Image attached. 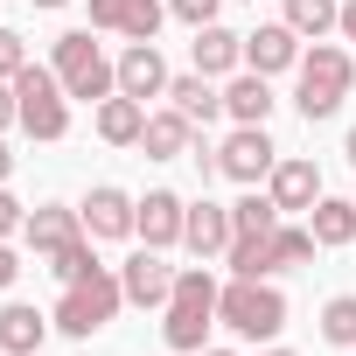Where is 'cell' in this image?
<instances>
[{"label":"cell","instance_id":"3","mask_svg":"<svg viewBox=\"0 0 356 356\" xmlns=\"http://www.w3.org/2000/svg\"><path fill=\"white\" fill-rule=\"evenodd\" d=\"M119 307H126L119 273H112V266H91L84 280H70V286H63V300H56V314H49V321H56L63 335H77V342H84V335H98Z\"/></svg>","mask_w":356,"mask_h":356},{"label":"cell","instance_id":"12","mask_svg":"<svg viewBox=\"0 0 356 356\" xmlns=\"http://www.w3.org/2000/svg\"><path fill=\"white\" fill-rule=\"evenodd\" d=\"M161 22H168L161 0H91V29H112L126 42H154Z\"/></svg>","mask_w":356,"mask_h":356},{"label":"cell","instance_id":"39","mask_svg":"<svg viewBox=\"0 0 356 356\" xmlns=\"http://www.w3.org/2000/svg\"><path fill=\"white\" fill-rule=\"evenodd\" d=\"M266 356H293V349H266Z\"/></svg>","mask_w":356,"mask_h":356},{"label":"cell","instance_id":"27","mask_svg":"<svg viewBox=\"0 0 356 356\" xmlns=\"http://www.w3.org/2000/svg\"><path fill=\"white\" fill-rule=\"evenodd\" d=\"M321 342H335V349H356V293H335V300L321 307Z\"/></svg>","mask_w":356,"mask_h":356},{"label":"cell","instance_id":"13","mask_svg":"<svg viewBox=\"0 0 356 356\" xmlns=\"http://www.w3.org/2000/svg\"><path fill=\"white\" fill-rule=\"evenodd\" d=\"M293 63H300V35H293L286 22H259V29L245 35V70L280 77V70H293Z\"/></svg>","mask_w":356,"mask_h":356},{"label":"cell","instance_id":"7","mask_svg":"<svg viewBox=\"0 0 356 356\" xmlns=\"http://www.w3.org/2000/svg\"><path fill=\"white\" fill-rule=\"evenodd\" d=\"M273 168H280V147L266 140V126H238L217 147V175H231V182H245V189H259Z\"/></svg>","mask_w":356,"mask_h":356},{"label":"cell","instance_id":"18","mask_svg":"<svg viewBox=\"0 0 356 356\" xmlns=\"http://www.w3.org/2000/svg\"><path fill=\"white\" fill-rule=\"evenodd\" d=\"M189 56H196V70L203 77H238V63H245V35H231V29H196V42H189Z\"/></svg>","mask_w":356,"mask_h":356},{"label":"cell","instance_id":"14","mask_svg":"<svg viewBox=\"0 0 356 356\" xmlns=\"http://www.w3.org/2000/svg\"><path fill=\"white\" fill-rule=\"evenodd\" d=\"M77 210H84V231L91 238H133V217H140V203L126 189H112V182H98Z\"/></svg>","mask_w":356,"mask_h":356},{"label":"cell","instance_id":"5","mask_svg":"<svg viewBox=\"0 0 356 356\" xmlns=\"http://www.w3.org/2000/svg\"><path fill=\"white\" fill-rule=\"evenodd\" d=\"M56 77H63V91L70 98H84V105H105L112 91H119V63L91 42V29H70V35H56V63H49Z\"/></svg>","mask_w":356,"mask_h":356},{"label":"cell","instance_id":"2","mask_svg":"<svg viewBox=\"0 0 356 356\" xmlns=\"http://www.w3.org/2000/svg\"><path fill=\"white\" fill-rule=\"evenodd\" d=\"M293 77H300L293 105H300V119L314 126V119H335V112H342V98H349V84H356V56L335 49V42H314V49H300Z\"/></svg>","mask_w":356,"mask_h":356},{"label":"cell","instance_id":"16","mask_svg":"<svg viewBox=\"0 0 356 356\" xmlns=\"http://www.w3.org/2000/svg\"><path fill=\"white\" fill-rule=\"evenodd\" d=\"M182 245H189L203 266H210V259H224V252H231V210H224V203H210V196H203V203H189Z\"/></svg>","mask_w":356,"mask_h":356},{"label":"cell","instance_id":"4","mask_svg":"<svg viewBox=\"0 0 356 356\" xmlns=\"http://www.w3.org/2000/svg\"><path fill=\"white\" fill-rule=\"evenodd\" d=\"M217 321L238 335V342H273L286 328V293L266 286V280H231L217 293Z\"/></svg>","mask_w":356,"mask_h":356},{"label":"cell","instance_id":"28","mask_svg":"<svg viewBox=\"0 0 356 356\" xmlns=\"http://www.w3.org/2000/svg\"><path fill=\"white\" fill-rule=\"evenodd\" d=\"M91 266H98V252H91V238H77V245H70V252H56V259H49V273H56V280H63V286H70V280H84V273H91Z\"/></svg>","mask_w":356,"mask_h":356},{"label":"cell","instance_id":"35","mask_svg":"<svg viewBox=\"0 0 356 356\" xmlns=\"http://www.w3.org/2000/svg\"><path fill=\"white\" fill-rule=\"evenodd\" d=\"M8 175H15V154H8V147H0V189H8Z\"/></svg>","mask_w":356,"mask_h":356},{"label":"cell","instance_id":"9","mask_svg":"<svg viewBox=\"0 0 356 356\" xmlns=\"http://www.w3.org/2000/svg\"><path fill=\"white\" fill-rule=\"evenodd\" d=\"M182 224H189V203L175 196V189H147L140 196V217H133V238L154 245V252H175L182 245Z\"/></svg>","mask_w":356,"mask_h":356},{"label":"cell","instance_id":"11","mask_svg":"<svg viewBox=\"0 0 356 356\" xmlns=\"http://www.w3.org/2000/svg\"><path fill=\"white\" fill-rule=\"evenodd\" d=\"M119 286H126L133 307H168V293H175V266H168L154 245H140V252L119 266Z\"/></svg>","mask_w":356,"mask_h":356},{"label":"cell","instance_id":"15","mask_svg":"<svg viewBox=\"0 0 356 356\" xmlns=\"http://www.w3.org/2000/svg\"><path fill=\"white\" fill-rule=\"evenodd\" d=\"M119 91L126 98H168V63H161V49L154 42H126V56H119Z\"/></svg>","mask_w":356,"mask_h":356},{"label":"cell","instance_id":"26","mask_svg":"<svg viewBox=\"0 0 356 356\" xmlns=\"http://www.w3.org/2000/svg\"><path fill=\"white\" fill-rule=\"evenodd\" d=\"M314 252H321V245H314V231H307V224H286V217L273 224V273H286V266H307Z\"/></svg>","mask_w":356,"mask_h":356},{"label":"cell","instance_id":"19","mask_svg":"<svg viewBox=\"0 0 356 356\" xmlns=\"http://www.w3.org/2000/svg\"><path fill=\"white\" fill-rule=\"evenodd\" d=\"M42 335H49V314H42V307H29V300H8V307H0V349H8V356H35Z\"/></svg>","mask_w":356,"mask_h":356},{"label":"cell","instance_id":"29","mask_svg":"<svg viewBox=\"0 0 356 356\" xmlns=\"http://www.w3.org/2000/svg\"><path fill=\"white\" fill-rule=\"evenodd\" d=\"M217 8H224V0H168V15H175V22H189V29H210Z\"/></svg>","mask_w":356,"mask_h":356},{"label":"cell","instance_id":"38","mask_svg":"<svg viewBox=\"0 0 356 356\" xmlns=\"http://www.w3.org/2000/svg\"><path fill=\"white\" fill-rule=\"evenodd\" d=\"M29 8H70V0H29Z\"/></svg>","mask_w":356,"mask_h":356},{"label":"cell","instance_id":"23","mask_svg":"<svg viewBox=\"0 0 356 356\" xmlns=\"http://www.w3.org/2000/svg\"><path fill=\"white\" fill-rule=\"evenodd\" d=\"M168 98H175V112H189L196 126H210V119L224 112V91H217L203 70H182V77H168Z\"/></svg>","mask_w":356,"mask_h":356},{"label":"cell","instance_id":"6","mask_svg":"<svg viewBox=\"0 0 356 356\" xmlns=\"http://www.w3.org/2000/svg\"><path fill=\"white\" fill-rule=\"evenodd\" d=\"M15 105H22V133H29V140H63V133H70V91H63L56 70L29 63V70L15 77Z\"/></svg>","mask_w":356,"mask_h":356},{"label":"cell","instance_id":"8","mask_svg":"<svg viewBox=\"0 0 356 356\" xmlns=\"http://www.w3.org/2000/svg\"><path fill=\"white\" fill-rule=\"evenodd\" d=\"M266 196L280 203V217H307V210H314L328 189H321V168H314L307 154H286V161L266 175Z\"/></svg>","mask_w":356,"mask_h":356},{"label":"cell","instance_id":"32","mask_svg":"<svg viewBox=\"0 0 356 356\" xmlns=\"http://www.w3.org/2000/svg\"><path fill=\"white\" fill-rule=\"evenodd\" d=\"M22 126V105H15V77H0V133Z\"/></svg>","mask_w":356,"mask_h":356},{"label":"cell","instance_id":"22","mask_svg":"<svg viewBox=\"0 0 356 356\" xmlns=\"http://www.w3.org/2000/svg\"><path fill=\"white\" fill-rule=\"evenodd\" d=\"M307 231H314V245H321V252L356 245V203H349V196H321V203L307 210Z\"/></svg>","mask_w":356,"mask_h":356},{"label":"cell","instance_id":"17","mask_svg":"<svg viewBox=\"0 0 356 356\" xmlns=\"http://www.w3.org/2000/svg\"><path fill=\"white\" fill-rule=\"evenodd\" d=\"M140 147H147V161H182V154H196V119L189 112H147V133H140Z\"/></svg>","mask_w":356,"mask_h":356},{"label":"cell","instance_id":"30","mask_svg":"<svg viewBox=\"0 0 356 356\" xmlns=\"http://www.w3.org/2000/svg\"><path fill=\"white\" fill-rule=\"evenodd\" d=\"M22 70H29V42L15 29H0V77H22Z\"/></svg>","mask_w":356,"mask_h":356},{"label":"cell","instance_id":"20","mask_svg":"<svg viewBox=\"0 0 356 356\" xmlns=\"http://www.w3.org/2000/svg\"><path fill=\"white\" fill-rule=\"evenodd\" d=\"M224 112H231L238 126H266V119H273V84H266L259 70H238V77L224 84Z\"/></svg>","mask_w":356,"mask_h":356},{"label":"cell","instance_id":"36","mask_svg":"<svg viewBox=\"0 0 356 356\" xmlns=\"http://www.w3.org/2000/svg\"><path fill=\"white\" fill-rule=\"evenodd\" d=\"M342 154H349V168H356V126H349V140H342Z\"/></svg>","mask_w":356,"mask_h":356},{"label":"cell","instance_id":"34","mask_svg":"<svg viewBox=\"0 0 356 356\" xmlns=\"http://www.w3.org/2000/svg\"><path fill=\"white\" fill-rule=\"evenodd\" d=\"M342 35L356 42V0H342Z\"/></svg>","mask_w":356,"mask_h":356},{"label":"cell","instance_id":"1","mask_svg":"<svg viewBox=\"0 0 356 356\" xmlns=\"http://www.w3.org/2000/svg\"><path fill=\"white\" fill-rule=\"evenodd\" d=\"M217 280H210V266H182L175 273V293H168V307H161V335H168V349H203V335L217 328Z\"/></svg>","mask_w":356,"mask_h":356},{"label":"cell","instance_id":"37","mask_svg":"<svg viewBox=\"0 0 356 356\" xmlns=\"http://www.w3.org/2000/svg\"><path fill=\"white\" fill-rule=\"evenodd\" d=\"M189 356H238V349H189Z\"/></svg>","mask_w":356,"mask_h":356},{"label":"cell","instance_id":"25","mask_svg":"<svg viewBox=\"0 0 356 356\" xmlns=\"http://www.w3.org/2000/svg\"><path fill=\"white\" fill-rule=\"evenodd\" d=\"M293 35H307V42H321L328 29H342V0H286V15H280Z\"/></svg>","mask_w":356,"mask_h":356},{"label":"cell","instance_id":"10","mask_svg":"<svg viewBox=\"0 0 356 356\" xmlns=\"http://www.w3.org/2000/svg\"><path fill=\"white\" fill-rule=\"evenodd\" d=\"M22 238H29V252L49 266L56 252H70L77 238H91L84 231V210H63V203H42V210H29V224H22Z\"/></svg>","mask_w":356,"mask_h":356},{"label":"cell","instance_id":"21","mask_svg":"<svg viewBox=\"0 0 356 356\" xmlns=\"http://www.w3.org/2000/svg\"><path fill=\"white\" fill-rule=\"evenodd\" d=\"M140 133H147V105L126 98V91H112V98L98 105V140H105V147H140Z\"/></svg>","mask_w":356,"mask_h":356},{"label":"cell","instance_id":"24","mask_svg":"<svg viewBox=\"0 0 356 356\" xmlns=\"http://www.w3.org/2000/svg\"><path fill=\"white\" fill-rule=\"evenodd\" d=\"M273 224H280V203L273 196H238L231 203V245H259V238H273Z\"/></svg>","mask_w":356,"mask_h":356},{"label":"cell","instance_id":"31","mask_svg":"<svg viewBox=\"0 0 356 356\" xmlns=\"http://www.w3.org/2000/svg\"><path fill=\"white\" fill-rule=\"evenodd\" d=\"M22 224H29V210H22V203H15L8 189H0V238H15Z\"/></svg>","mask_w":356,"mask_h":356},{"label":"cell","instance_id":"33","mask_svg":"<svg viewBox=\"0 0 356 356\" xmlns=\"http://www.w3.org/2000/svg\"><path fill=\"white\" fill-rule=\"evenodd\" d=\"M15 280H22V259H15V245H8V238H0V293H8Z\"/></svg>","mask_w":356,"mask_h":356}]
</instances>
